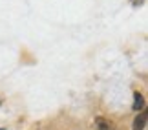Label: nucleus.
<instances>
[{
  "label": "nucleus",
  "instance_id": "obj_2",
  "mask_svg": "<svg viewBox=\"0 0 148 130\" xmlns=\"http://www.w3.org/2000/svg\"><path fill=\"white\" fill-rule=\"evenodd\" d=\"M145 127H146V110H141L139 116L134 119L132 130H145Z\"/></svg>",
  "mask_w": 148,
  "mask_h": 130
},
{
  "label": "nucleus",
  "instance_id": "obj_4",
  "mask_svg": "<svg viewBox=\"0 0 148 130\" xmlns=\"http://www.w3.org/2000/svg\"><path fill=\"white\" fill-rule=\"evenodd\" d=\"M0 105H2V99H0Z\"/></svg>",
  "mask_w": 148,
  "mask_h": 130
},
{
  "label": "nucleus",
  "instance_id": "obj_3",
  "mask_svg": "<svg viewBox=\"0 0 148 130\" xmlns=\"http://www.w3.org/2000/svg\"><path fill=\"white\" fill-rule=\"evenodd\" d=\"M143 106H145V99H143V95H141L139 92H134V110H143Z\"/></svg>",
  "mask_w": 148,
  "mask_h": 130
},
{
  "label": "nucleus",
  "instance_id": "obj_5",
  "mask_svg": "<svg viewBox=\"0 0 148 130\" xmlns=\"http://www.w3.org/2000/svg\"><path fill=\"white\" fill-rule=\"evenodd\" d=\"M0 130H4V128H0Z\"/></svg>",
  "mask_w": 148,
  "mask_h": 130
},
{
  "label": "nucleus",
  "instance_id": "obj_1",
  "mask_svg": "<svg viewBox=\"0 0 148 130\" xmlns=\"http://www.w3.org/2000/svg\"><path fill=\"white\" fill-rule=\"evenodd\" d=\"M93 127H95V130H113V123L110 119H106V117L99 116V117H95Z\"/></svg>",
  "mask_w": 148,
  "mask_h": 130
}]
</instances>
